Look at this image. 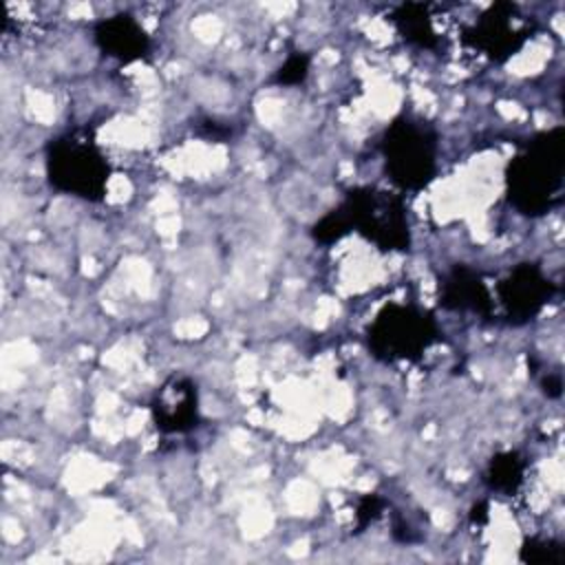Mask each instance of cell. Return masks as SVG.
<instances>
[{
	"label": "cell",
	"instance_id": "1",
	"mask_svg": "<svg viewBox=\"0 0 565 565\" xmlns=\"http://www.w3.org/2000/svg\"><path fill=\"white\" fill-rule=\"evenodd\" d=\"M565 152L563 130L536 137L508 168V194L512 205L530 216L545 214L563 192Z\"/></svg>",
	"mask_w": 565,
	"mask_h": 565
},
{
	"label": "cell",
	"instance_id": "2",
	"mask_svg": "<svg viewBox=\"0 0 565 565\" xmlns=\"http://www.w3.org/2000/svg\"><path fill=\"white\" fill-rule=\"evenodd\" d=\"M333 214L340 218L347 234L355 230L380 249H408V216L397 194L377 188H355Z\"/></svg>",
	"mask_w": 565,
	"mask_h": 565
},
{
	"label": "cell",
	"instance_id": "3",
	"mask_svg": "<svg viewBox=\"0 0 565 565\" xmlns=\"http://www.w3.org/2000/svg\"><path fill=\"white\" fill-rule=\"evenodd\" d=\"M46 174L51 185L60 192L99 201L106 192L110 166L90 139L64 135L49 146Z\"/></svg>",
	"mask_w": 565,
	"mask_h": 565
},
{
	"label": "cell",
	"instance_id": "4",
	"mask_svg": "<svg viewBox=\"0 0 565 565\" xmlns=\"http://www.w3.org/2000/svg\"><path fill=\"white\" fill-rule=\"evenodd\" d=\"M382 154L391 181L404 190L428 185L437 168V141L430 128L399 117L384 130Z\"/></svg>",
	"mask_w": 565,
	"mask_h": 565
},
{
	"label": "cell",
	"instance_id": "5",
	"mask_svg": "<svg viewBox=\"0 0 565 565\" xmlns=\"http://www.w3.org/2000/svg\"><path fill=\"white\" fill-rule=\"evenodd\" d=\"M435 340V318L411 305L384 307L369 327V347L382 360H417Z\"/></svg>",
	"mask_w": 565,
	"mask_h": 565
},
{
	"label": "cell",
	"instance_id": "6",
	"mask_svg": "<svg viewBox=\"0 0 565 565\" xmlns=\"http://www.w3.org/2000/svg\"><path fill=\"white\" fill-rule=\"evenodd\" d=\"M527 35L530 31L525 20L510 2H499L490 7L468 31V40L492 60H508L510 55H514L523 46Z\"/></svg>",
	"mask_w": 565,
	"mask_h": 565
},
{
	"label": "cell",
	"instance_id": "7",
	"mask_svg": "<svg viewBox=\"0 0 565 565\" xmlns=\"http://www.w3.org/2000/svg\"><path fill=\"white\" fill-rule=\"evenodd\" d=\"M552 294L554 285L536 265L530 263L514 267L510 276L499 285V300L505 309V316L514 322L534 318L552 298Z\"/></svg>",
	"mask_w": 565,
	"mask_h": 565
},
{
	"label": "cell",
	"instance_id": "8",
	"mask_svg": "<svg viewBox=\"0 0 565 565\" xmlns=\"http://www.w3.org/2000/svg\"><path fill=\"white\" fill-rule=\"evenodd\" d=\"M154 426L166 435L188 433L199 422L196 386L188 377H170L152 399Z\"/></svg>",
	"mask_w": 565,
	"mask_h": 565
},
{
	"label": "cell",
	"instance_id": "9",
	"mask_svg": "<svg viewBox=\"0 0 565 565\" xmlns=\"http://www.w3.org/2000/svg\"><path fill=\"white\" fill-rule=\"evenodd\" d=\"M95 42L108 57H115L121 62L141 60L150 51L148 33L132 15H126V13L97 22Z\"/></svg>",
	"mask_w": 565,
	"mask_h": 565
},
{
	"label": "cell",
	"instance_id": "10",
	"mask_svg": "<svg viewBox=\"0 0 565 565\" xmlns=\"http://www.w3.org/2000/svg\"><path fill=\"white\" fill-rule=\"evenodd\" d=\"M441 302L452 311L488 313L490 294L477 271L468 267H455L441 282Z\"/></svg>",
	"mask_w": 565,
	"mask_h": 565
},
{
	"label": "cell",
	"instance_id": "11",
	"mask_svg": "<svg viewBox=\"0 0 565 565\" xmlns=\"http://www.w3.org/2000/svg\"><path fill=\"white\" fill-rule=\"evenodd\" d=\"M393 24L397 26L399 35L422 49H433L437 44V33L433 24V15L426 4L422 2H408L399 4L393 11Z\"/></svg>",
	"mask_w": 565,
	"mask_h": 565
},
{
	"label": "cell",
	"instance_id": "12",
	"mask_svg": "<svg viewBox=\"0 0 565 565\" xmlns=\"http://www.w3.org/2000/svg\"><path fill=\"white\" fill-rule=\"evenodd\" d=\"M525 479V461L516 452H503L490 459L486 483L503 494H512Z\"/></svg>",
	"mask_w": 565,
	"mask_h": 565
},
{
	"label": "cell",
	"instance_id": "13",
	"mask_svg": "<svg viewBox=\"0 0 565 565\" xmlns=\"http://www.w3.org/2000/svg\"><path fill=\"white\" fill-rule=\"evenodd\" d=\"M523 561L530 563H561L563 550L554 541H530L523 547Z\"/></svg>",
	"mask_w": 565,
	"mask_h": 565
},
{
	"label": "cell",
	"instance_id": "14",
	"mask_svg": "<svg viewBox=\"0 0 565 565\" xmlns=\"http://www.w3.org/2000/svg\"><path fill=\"white\" fill-rule=\"evenodd\" d=\"M307 68H309V60L305 55H291L276 73V82L278 84H300L307 77Z\"/></svg>",
	"mask_w": 565,
	"mask_h": 565
},
{
	"label": "cell",
	"instance_id": "15",
	"mask_svg": "<svg viewBox=\"0 0 565 565\" xmlns=\"http://www.w3.org/2000/svg\"><path fill=\"white\" fill-rule=\"evenodd\" d=\"M380 510H382V499H377V497H364L362 501H360V508H358V521L364 525V523H369L371 519H375L377 514H380Z\"/></svg>",
	"mask_w": 565,
	"mask_h": 565
}]
</instances>
